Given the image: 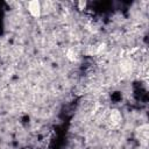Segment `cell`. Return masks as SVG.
Wrapping results in <instances>:
<instances>
[{"label":"cell","mask_w":149,"mask_h":149,"mask_svg":"<svg viewBox=\"0 0 149 149\" xmlns=\"http://www.w3.org/2000/svg\"><path fill=\"white\" fill-rule=\"evenodd\" d=\"M66 56H68V58H69L70 61H74V59L77 58V54H76L73 50H69L68 54H66Z\"/></svg>","instance_id":"7a4b0ae2"},{"label":"cell","mask_w":149,"mask_h":149,"mask_svg":"<svg viewBox=\"0 0 149 149\" xmlns=\"http://www.w3.org/2000/svg\"><path fill=\"white\" fill-rule=\"evenodd\" d=\"M41 3L38 2V1H36V0H34V1H30L29 3H28V10H29V13L34 16V17H38L40 15H41Z\"/></svg>","instance_id":"6da1fadb"}]
</instances>
